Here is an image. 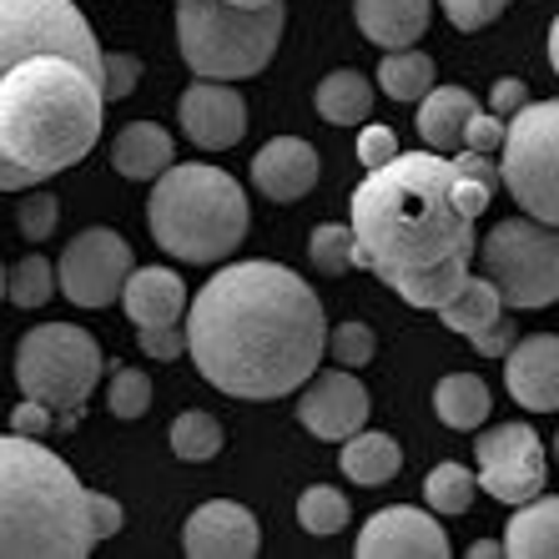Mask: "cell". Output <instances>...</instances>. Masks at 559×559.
Returning a JSON list of instances; mask_svg holds the SVG:
<instances>
[{
  "mask_svg": "<svg viewBox=\"0 0 559 559\" xmlns=\"http://www.w3.org/2000/svg\"><path fill=\"white\" fill-rule=\"evenodd\" d=\"M106 117L102 51L71 0H0V192L76 167Z\"/></svg>",
  "mask_w": 559,
  "mask_h": 559,
  "instance_id": "1",
  "label": "cell"
},
{
  "mask_svg": "<svg viewBox=\"0 0 559 559\" xmlns=\"http://www.w3.org/2000/svg\"><path fill=\"white\" fill-rule=\"evenodd\" d=\"M323 302L283 262H233L187 308V353L233 399H287L323 364Z\"/></svg>",
  "mask_w": 559,
  "mask_h": 559,
  "instance_id": "2",
  "label": "cell"
},
{
  "mask_svg": "<svg viewBox=\"0 0 559 559\" xmlns=\"http://www.w3.org/2000/svg\"><path fill=\"white\" fill-rule=\"evenodd\" d=\"M474 217L449 197V156L399 152L368 167L353 192V267L399 293L408 308H439L459 293L474 262Z\"/></svg>",
  "mask_w": 559,
  "mask_h": 559,
  "instance_id": "3",
  "label": "cell"
},
{
  "mask_svg": "<svg viewBox=\"0 0 559 559\" xmlns=\"http://www.w3.org/2000/svg\"><path fill=\"white\" fill-rule=\"evenodd\" d=\"M86 489L40 439L0 433V559L92 555Z\"/></svg>",
  "mask_w": 559,
  "mask_h": 559,
  "instance_id": "4",
  "label": "cell"
},
{
  "mask_svg": "<svg viewBox=\"0 0 559 559\" xmlns=\"http://www.w3.org/2000/svg\"><path fill=\"white\" fill-rule=\"evenodd\" d=\"M152 202H146V222H152L156 248L171 252L177 262H212L233 258L248 237V192L212 162H177L152 177Z\"/></svg>",
  "mask_w": 559,
  "mask_h": 559,
  "instance_id": "5",
  "label": "cell"
},
{
  "mask_svg": "<svg viewBox=\"0 0 559 559\" xmlns=\"http://www.w3.org/2000/svg\"><path fill=\"white\" fill-rule=\"evenodd\" d=\"M287 11L273 5H233V0H177V46L182 61L207 81H248L277 56Z\"/></svg>",
  "mask_w": 559,
  "mask_h": 559,
  "instance_id": "6",
  "label": "cell"
},
{
  "mask_svg": "<svg viewBox=\"0 0 559 559\" xmlns=\"http://www.w3.org/2000/svg\"><path fill=\"white\" fill-rule=\"evenodd\" d=\"M96 378H102V348L81 323H36L15 343V389L21 399H36L61 414V429L76 424Z\"/></svg>",
  "mask_w": 559,
  "mask_h": 559,
  "instance_id": "7",
  "label": "cell"
},
{
  "mask_svg": "<svg viewBox=\"0 0 559 559\" xmlns=\"http://www.w3.org/2000/svg\"><path fill=\"white\" fill-rule=\"evenodd\" d=\"M474 258L504 308H549L559 298V237L549 222L504 217L474 242Z\"/></svg>",
  "mask_w": 559,
  "mask_h": 559,
  "instance_id": "8",
  "label": "cell"
},
{
  "mask_svg": "<svg viewBox=\"0 0 559 559\" xmlns=\"http://www.w3.org/2000/svg\"><path fill=\"white\" fill-rule=\"evenodd\" d=\"M504 162L499 182L534 222H559V106L555 102H524L504 121Z\"/></svg>",
  "mask_w": 559,
  "mask_h": 559,
  "instance_id": "9",
  "label": "cell"
},
{
  "mask_svg": "<svg viewBox=\"0 0 559 559\" xmlns=\"http://www.w3.org/2000/svg\"><path fill=\"white\" fill-rule=\"evenodd\" d=\"M484 429V424H479ZM479 484L484 495H495L499 504H524V499L545 495V479H549V459H545V443L530 424H499V429H484L479 443Z\"/></svg>",
  "mask_w": 559,
  "mask_h": 559,
  "instance_id": "10",
  "label": "cell"
},
{
  "mask_svg": "<svg viewBox=\"0 0 559 559\" xmlns=\"http://www.w3.org/2000/svg\"><path fill=\"white\" fill-rule=\"evenodd\" d=\"M131 273V248L127 237L111 227H86L71 237V248L56 262V283L76 308H111Z\"/></svg>",
  "mask_w": 559,
  "mask_h": 559,
  "instance_id": "11",
  "label": "cell"
},
{
  "mask_svg": "<svg viewBox=\"0 0 559 559\" xmlns=\"http://www.w3.org/2000/svg\"><path fill=\"white\" fill-rule=\"evenodd\" d=\"M177 117H182L187 142L202 146V152H227L248 136V102L227 81L202 76L197 86H187L182 102H177Z\"/></svg>",
  "mask_w": 559,
  "mask_h": 559,
  "instance_id": "12",
  "label": "cell"
},
{
  "mask_svg": "<svg viewBox=\"0 0 559 559\" xmlns=\"http://www.w3.org/2000/svg\"><path fill=\"white\" fill-rule=\"evenodd\" d=\"M358 555L364 559H443L449 555V534L433 514L414 504L378 509L358 534Z\"/></svg>",
  "mask_w": 559,
  "mask_h": 559,
  "instance_id": "13",
  "label": "cell"
},
{
  "mask_svg": "<svg viewBox=\"0 0 559 559\" xmlns=\"http://www.w3.org/2000/svg\"><path fill=\"white\" fill-rule=\"evenodd\" d=\"M182 549L192 559H252L262 549V530L242 504L233 499H212L187 520Z\"/></svg>",
  "mask_w": 559,
  "mask_h": 559,
  "instance_id": "14",
  "label": "cell"
},
{
  "mask_svg": "<svg viewBox=\"0 0 559 559\" xmlns=\"http://www.w3.org/2000/svg\"><path fill=\"white\" fill-rule=\"evenodd\" d=\"M298 418L308 433H318L328 443H343L348 433H358L368 424V389L353 373L333 368V373H323L298 399Z\"/></svg>",
  "mask_w": 559,
  "mask_h": 559,
  "instance_id": "15",
  "label": "cell"
},
{
  "mask_svg": "<svg viewBox=\"0 0 559 559\" xmlns=\"http://www.w3.org/2000/svg\"><path fill=\"white\" fill-rule=\"evenodd\" d=\"M504 389L520 408L534 414H555L559 408V338L555 333H534L514 338L504 353Z\"/></svg>",
  "mask_w": 559,
  "mask_h": 559,
  "instance_id": "16",
  "label": "cell"
},
{
  "mask_svg": "<svg viewBox=\"0 0 559 559\" xmlns=\"http://www.w3.org/2000/svg\"><path fill=\"white\" fill-rule=\"evenodd\" d=\"M318 171H323V162H318L312 142H302V136H273V142L252 156V182H258V192L267 202H298V197H308L318 187Z\"/></svg>",
  "mask_w": 559,
  "mask_h": 559,
  "instance_id": "17",
  "label": "cell"
},
{
  "mask_svg": "<svg viewBox=\"0 0 559 559\" xmlns=\"http://www.w3.org/2000/svg\"><path fill=\"white\" fill-rule=\"evenodd\" d=\"M117 302L127 308V318L136 328L146 323H177L187 312V283L171 267H131L121 283Z\"/></svg>",
  "mask_w": 559,
  "mask_h": 559,
  "instance_id": "18",
  "label": "cell"
},
{
  "mask_svg": "<svg viewBox=\"0 0 559 559\" xmlns=\"http://www.w3.org/2000/svg\"><path fill=\"white\" fill-rule=\"evenodd\" d=\"M358 31L383 51H404L418 46V36L433 21V0H353Z\"/></svg>",
  "mask_w": 559,
  "mask_h": 559,
  "instance_id": "19",
  "label": "cell"
},
{
  "mask_svg": "<svg viewBox=\"0 0 559 559\" xmlns=\"http://www.w3.org/2000/svg\"><path fill=\"white\" fill-rule=\"evenodd\" d=\"M479 111V96L464 86H429L418 96V136L429 142V152H459L464 142V121Z\"/></svg>",
  "mask_w": 559,
  "mask_h": 559,
  "instance_id": "20",
  "label": "cell"
},
{
  "mask_svg": "<svg viewBox=\"0 0 559 559\" xmlns=\"http://www.w3.org/2000/svg\"><path fill=\"white\" fill-rule=\"evenodd\" d=\"M171 156H177L171 131L156 127V121H127V127L117 131V142H111V167H117L127 182H152Z\"/></svg>",
  "mask_w": 559,
  "mask_h": 559,
  "instance_id": "21",
  "label": "cell"
},
{
  "mask_svg": "<svg viewBox=\"0 0 559 559\" xmlns=\"http://www.w3.org/2000/svg\"><path fill=\"white\" fill-rule=\"evenodd\" d=\"M504 555L514 559H555L559 555V499L534 495L514 504V520L504 530Z\"/></svg>",
  "mask_w": 559,
  "mask_h": 559,
  "instance_id": "22",
  "label": "cell"
},
{
  "mask_svg": "<svg viewBox=\"0 0 559 559\" xmlns=\"http://www.w3.org/2000/svg\"><path fill=\"white\" fill-rule=\"evenodd\" d=\"M399 468H404V449H399V439H389V433L358 429L343 439V474H348L353 484L378 489V484H389Z\"/></svg>",
  "mask_w": 559,
  "mask_h": 559,
  "instance_id": "23",
  "label": "cell"
},
{
  "mask_svg": "<svg viewBox=\"0 0 559 559\" xmlns=\"http://www.w3.org/2000/svg\"><path fill=\"white\" fill-rule=\"evenodd\" d=\"M373 111V81L364 71H328L318 81V117L333 121V127H358Z\"/></svg>",
  "mask_w": 559,
  "mask_h": 559,
  "instance_id": "24",
  "label": "cell"
},
{
  "mask_svg": "<svg viewBox=\"0 0 559 559\" xmlns=\"http://www.w3.org/2000/svg\"><path fill=\"white\" fill-rule=\"evenodd\" d=\"M499 192V167L489 162V152H474V146H459V156L449 162V197L464 217H479Z\"/></svg>",
  "mask_w": 559,
  "mask_h": 559,
  "instance_id": "25",
  "label": "cell"
},
{
  "mask_svg": "<svg viewBox=\"0 0 559 559\" xmlns=\"http://www.w3.org/2000/svg\"><path fill=\"white\" fill-rule=\"evenodd\" d=\"M433 408H439V424L449 429H479L484 418H489V383L479 373H449L439 378V389H433Z\"/></svg>",
  "mask_w": 559,
  "mask_h": 559,
  "instance_id": "26",
  "label": "cell"
},
{
  "mask_svg": "<svg viewBox=\"0 0 559 559\" xmlns=\"http://www.w3.org/2000/svg\"><path fill=\"white\" fill-rule=\"evenodd\" d=\"M443 318V328H454V333H474V328L479 323H489V318H495V312H504V302H499V293H495V283H489V277H474L468 273L464 283H459V293L449 302H439V308H433Z\"/></svg>",
  "mask_w": 559,
  "mask_h": 559,
  "instance_id": "27",
  "label": "cell"
},
{
  "mask_svg": "<svg viewBox=\"0 0 559 559\" xmlns=\"http://www.w3.org/2000/svg\"><path fill=\"white\" fill-rule=\"evenodd\" d=\"M433 61L424 51H414V46H404V51H383V61H378V86H383V96H393V102H418V96L433 86Z\"/></svg>",
  "mask_w": 559,
  "mask_h": 559,
  "instance_id": "28",
  "label": "cell"
},
{
  "mask_svg": "<svg viewBox=\"0 0 559 559\" xmlns=\"http://www.w3.org/2000/svg\"><path fill=\"white\" fill-rule=\"evenodd\" d=\"M167 443H171V454L187 459V464H207L222 449V424L212 414H202V408H187V414L171 418Z\"/></svg>",
  "mask_w": 559,
  "mask_h": 559,
  "instance_id": "29",
  "label": "cell"
},
{
  "mask_svg": "<svg viewBox=\"0 0 559 559\" xmlns=\"http://www.w3.org/2000/svg\"><path fill=\"white\" fill-rule=\"evenodd\" d=\"M474 495H479V484H474V474L464 464H439L424 479V499H429L433 514H468Z\"/></svg>",
  "mask_w": 559,
  "mask_h": 559,
  "instance_id": "30",
  "label": "cell"
},
{
  "mask_svg": "<svg viewBox=\"0 0 559 559\" xmlns=\"http://www.w3.org/2000/svg\"><path fill=\"white\" fill-rule=\"evenodd\" d=\"M56 293V267L40 252H31V258H21L5 273V298L15 302V308H46Z\"/></svg>",
  "mask_w": 559,
  "mask_h": 559,
  "instance_id": "31",
  "label": "cell"
},
{
  "mask_svg": "<svg viewBox=\"0 0 559 559\" xmlns=\"http://www.w3.org/2000/svg\"><path fill=\"white\" fill-rule=\"evenodd\" d=\"M298 520L308 534H338V530H348L353 509L333 484H312V489L298 495Z\"/></svg>",
  "mask_w": 559,
  "mask_h": 559,
  "instance_id": "32",
  "label": "cell"
},
{
  "mask_svg": "<svg viewBox=\"0 0 559 559\" xmlns=\"http://www.w3.org/2000/svg\"><path fill=\"white\" fill-rule=\"evenodd\" d=\"M308 258L323 277H343L353 267V227H343V222H318L308 237Z\"/></svg>",
  "mask_w": 559,
  "mask_h": 559,
  "instance_id": "33",
  "label": "cell"
},
{
  "mask_svg": "<svg viewBox=\"0 0 559 559\" xmlns=\"http://www.w3.org/2000/svg\"><path fill=\"white\" fill-rule=\"evenodd\" d=\"M106 408L117 418H146V408H152V378L142 368H117L111 373V393H106Z\"/></svg>",
  "mask_w": 559,
  "mask_h": 559,
  "instance_id": "34",
  "label": "cell"
},
{
  "mask_svg": "<svg viewBox=\"0 0 559 559\" xmlns=\"http://www.w3.org/2000/svg\"><path fill=\"white\" fill-rule=\"evenodd\" d=\"M323 353H333V358H338V368H364V364H373V353H378L373 328H364V323H338V328H333V333L323 338Z\"/></svg>",
  "mask_w": 559,
  "mask_h": 559,
  "instance_id": "35",
  "label": "cell"
},
{
  "mask_svg": "<svg viewBox=\"0 0 559 559\" xmlns=\"http://www.w3.org/2000/svg\"><path fill=\"white\" fill-rule=\"evenodd\" d=\"M15 222H21V237H26V242H46V237H56L61 202H56L51 192H36V187H26V202L15 207Z\"/></svg>",
  "mask_w": 559,
  "mask_h": 559,
  "instance_id": "36",
  "label": "cell"
},
{
  "mask_svg": "<svg viewBox=\"0 0 559 559\" xmlns=\"http://www.w3.org/2000/svg\"><path fill=\"white\" fill-rule=\"evenodd\" d=\"M136 81H142V61H136V56L102 51V96H106V106L136 92Z\"/></svg>",
  "mask_w": 559,
  "mask_h": 559,
  "instance_id": "37",
  "label": "cell"
},
{
  "mask_svg": "<svg viewBox=\"0 0 559 559\" xmlns=\"http://www.w3.org/2000/svg\"><path fill=\"white\" fill-rule=\"evenodd\" d=\"M136 348H142L146 358H156V364H177V358L187 353V328L146 323V328H136Z\"/></svg>",
  "mask_w": 559,
  "mask_h": 559,
  "instance_id": "38",
  "label": "cell"
},
{
  "mask_svg": "<svg viewBox=\"0 0 559 559\" xmlns=\"http://www.w3.org/2000/svg\"><path fill=\"white\" fill-rule=\"evenodd\" d=\"M439 5L454 31H484V26H495L509 0H439Z\"/></svg>",
  "mask_w": 559,
  "mask_h": 559,
  "instance_id": "39",
  "label": "cell"
},
{
  "mask_svg": "<svg viewBox=\"0 0 559 559\" xmlns=\"http://www.w3.org/2000/svg\"><path fill=\"white\" fill-rule=\"evenodd\" d=\"M464 338L474 343V353H479V358H504L509 343L520 338V333H514V323H509V312H495L489 323H479L474 333H464Z\"/></svg>",
  "mask_w": 559,
  "mask_h": 559,
  "instance_id": "40",
  "label": "cell"
},
{
  "mask_svg": "<svg viewBox=\"0 0 559 559\" xmlns=\"http://www.w3.org/2000/svg\"><path fill=\"white\" fill-rule=\"evenodd\" d=\"M504 142V117H495V111H474V117L464 121V142L459 146H474V152H495V146Z\"/></svg>",
  "mask_w": 559,
  "mask_h": 559,
  "instance_id": "41",
  "label": "cell"
},
{
  "mask_svg": "<svg viewBox=\"0 0 559 559\" xmlns=\"http://www.w3.org/2000/svg\"><path fill=\"white\" fill-rule=\"evenodd\" d=\"M56 424V414L46 404H36V399H21V404L11 408V433H26V439H46Z\"/></svg>",
  "mask_w": 559,
  "mask_h": 559,
  "instance_id": "42",
  "label": "cell"
},
{
  "mask_svg": "<svg viewBox=\"0 0 559 559\" xmlns=\"http://www.w3.org/2000/svg\"><path fill=\"white\" fill-rule=\"evenodd\" d=\"M389 156H399V136H393L383 121L364 127V136H358V162H364V167H383Z\"/></svg>",
  "mask_w": 559,
  "mask_h": 559,
  "instance_id": "43",
  "label": "cell"
},
{
  "mask_svg": "<svg viewBox=\"0 0 559 559\" xmlns=\"http://www.w3.org/2000/svg\"><path fill=\"white\" fill-rule=\"evenodd\" d=\"M86 524H92V539H111L121 530V504L106 495H86Z\"/></svg>",
  "mask_w": 559,
  "mask_h": 559,
  "instance_id": "44",
  "label": "cell"
},
{
  "mask_svg": "<svg viewBox=\"0 0 559 559\" xmlns=\"http://www.w3.org/2000/svg\"><path fill=\"white\" fill-rule=\"evenodd\" d=\"M530 102V86H524L520 76H499L495 86H489V111H495V117H514V111H520V106Z\"/></svg>",
  "mask_w": 559,
  "mask_h": 559,
  "instance_id": "45",
  "label": "cell"
},
{
  "mask_svg": "<svg viewBox=\"0 0 559 559\" xmlns=\"http://www.w3.org/2000/svg\"><path fill=\"white\" fill-rule=\"evenodd\" d=\"M468 555H474V559H495V555H504V545H499V539H479Z\"/></svg>",
  "mask_w": 559,
  "mask_h": 559,
  "instance_id": "46",
  "label": "cell"
},
{
  "mask_svg": "<svg viewBox=\"0 0 559 559\" xmlns=\"http://www.w3.org/2000/svg\"><path fill=\"white\" fill-rule=\"evenodd\" d=\"M233 5H273V0H233Z\"/></svg>",
  "mask_w": 559,
  "mask_h": 559,
  "instance_id": "47",
  "label": "cell"
},
{
  "mask_svg": "<svg viewBox=\"0 0 559 559\" xmlns=\"http://www.w3.org/2000/svg\"><path fill=\"white\" fill-rule=\"evenodd\" d=\"M0 302H5V267H0Z\"/></svg>",
  "mask_w": 559,
  "mask_h": 559,
  "instance_id": "48",
  "label": "cell"
}]
</instances>
